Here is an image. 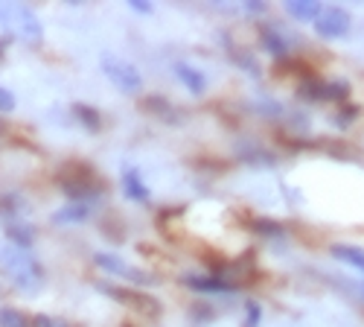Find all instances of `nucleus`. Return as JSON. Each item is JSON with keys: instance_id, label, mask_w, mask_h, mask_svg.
<instances>
[{"instance_id": "25", "label": "nucleus", "mask_w": 364, "mask_h": 327, "mask_svg": "<svg viewBox=\"0 0 364 327\" xmlns=\"http://www.w3.org/2000/svg\"><path fill=\"white\" fill-rule=\"evenodd\" d=\"M242 9H245L248 15H262V12L268 9V6L262 4V0H251V4H245V6H242Z\"/></svg>"}, {"instance_id": "8", "label": "nucleus", "mask_w": 364, "mask_h": 327, "mask_svg": "<svg viewBox=\"0 0 364 327\" xmlns=\"http://www.w3.org/2000/svg\"><path fill=\"white\" fill-rule=\"evenodd\" d=\"M315 24V33L326 41H336V38H347L350 29H353V18L347 9L341 6H323L321 15L312 21Z\"/></svg>"}, {"instance_id": "28", "label": "nucleus", "mask_w": 364, "mask_h": 327, "mask_svg": "<svg viewBox=\"0 0 364 327\" xmlns=\"http://www.w3.org/2000/svg\"><path fill=\"white\" fill-rule=\"evenodd\" d=\"M361 295H364V284H361Z\"/></svg>"}, {"instance_id": "3", "label": "nucleus", "mask_w": 364, "mask_h": 327, "mask_svg": "<svg viewBox=\"0 0 364 327\" xmlns=\"http://www.w3.org/2000/svg\"><path fill=\"white\" fill-rule=\"evenodd\" d=\"M0 26L6 29L9 38H18L23 44H41L44 26L38 15L26 4H0Z\"/></svg>"}, {"instance_id": "13", "label": "nucleus", "mask_w": 364, "mask_h": 327, "mask_svg": "<svg viewBox=\"0 0 364 327\" xmlns=\"http://www.w3.org/2000/svg\"><path fill=\"white\" fill-rule=\"evenodd\" d=\"M90 217V204L87 202H68L65 207H58L53 214V222L55 225H76V222H85Z\"/></svg>"}, {"instance_id": "26", "label": "nucleus", "mask_w": 364, "mask_h": 327, "mask_svg": "<svg viewBox=\"0 0 364 327\" xmlns=\"http://www.w3.org/2000/svg\"><path fill=\"white\" fill-rule=\"evenodd\" d=\"M33 327H58V324H55L50 316H36V318H33Z\"/></svg>"}, {"instance_id": "19", "label": "nucleus", "mask_w": 364, "mask_h": 327, "mask_svg": "<svg viewBox=\"0 0 364 327\" xmlns=\"http://www.w3.org/2000/svg\"><path fill=\"white\" fill-rule=\"evenodd\" d=\"M0 327H33V321L15 307H0Z\"/></svg>"}, {"instance_id": "1", "label": "nucleus", "mask_w": 364, "mask_h": 327, "mask_svg": "<svg viewBox=\"0 0 364 327\" xmlns=\"http://www.w3.org/2000/svg\"><path fill=\"white\" fill-rule=\"evenodd\" d=\"M0 269L9 278V284L26 295H36L44 286V269L41 263L26 249H18L12 243L0 246Z\"/></svg>"}, {"instance_id": "24", "label": "nucleus", "mask_w": 364, "mask_h": 327, "mask_svg": "<svg viewBox=\"0 0 364 327\" xmlns=\"http://www.w3.org/2000/svg\"><path fill=\"white\" fill-rule=\"evenodd\" d=\"M129 9H132V12H140V15H149V12H155V6H151L149 0H132V4H129Z\"/></svg>"}, {"instance_id": "10", "label": "nucleus", "mask_w": 364, "mask_h": 327, "mask_svg": "<svg viewBox=\"0 0 364 327\" xmlns=\"http://www.w3.org/2000/svg\"><path fill=\"white\" fill-rule=\"evenodd\" d=\"M236 155L242 164H248V167H271L277 161V155L268 150V146L257 143V140H248V143H239L236 146Z\"/></svg>"}, {"instance_id": "6", "label": "nucleus", "mask_w": 364, "mask_h": 327, "mask_svg": "<svg viewBox=\"0 0 364 327\" xmlns=\"http://www.w3.org/2000/svg\"><path fill=\"white\" fill-rule=\"evenodd\" d=\"M94 263L100 266L102 272H108L111 278H119V281H126V284H134V286H149V284H155V278H151L149 272L137 269L134 263L123 260L119 254H111V251H97V254H94Z\"/></svg>"}, {"instance_id": "22", "label": "nucleus", "mask_w": 364, "mask_h": 327, "mask_svg": "<svg viewBox=\"0 0 364 327\" xmlns=\"http://www.w3.org/2000/svg\"><path fill=\"white\" fill-rule=\"evenodd\" d=\"M262 324V307L257 301H248L245 304V321H242V327H259Z\"/></svg>"}, {"instance_id": "2", "label": "nucleus", "mask_w": 364, "mask_h": 327, "mask_svg": "<svg viewBox=\"0 0 364 327\" xmlns=\"http://www.w3.org/2000/svg\"><path fill=\"white\" fill-rule=\"evenodd\" d=\"M58 185L70 196V202H97L105 193V182L90 164H68L58 172Z\"/></svg>"}, {"instance_id": "27", "label": "nucleus", "mask_w": 364, "mask_h": 327, "mask_svg": "<svg viewBox=\"0 0 364 327\" xmlns=\"http://www.w3.org/2000/svg\"><path fill=\"white\" fill-rule=\"evenodd\" d=\"M6 44H9V36H0V58H4V53H6Z\"/></svg>"}, {"instance_id": "21", "label": "nucleus", "mask_w": 364, "mask_h": 327, "mask_svg": "<svg viewBox=\"0 0 364 327\" xmlns=\"http://www.w3.org/2000/svg\"><path fill=\"white\" fill-rule=\"evenodd\" d=\"M355 117H358V105L344 103L336 114H332V123H336L338 129H347V126H353V123H355Z\"/></svg>"}, {"instance_id": "23", "label": "nucleus", "mask_w": 364, "mask_h": 327, "mask_svg": "<svg viewBox=\"0 0 364 327\" xmlns=\"http://www.w3.org/2000/svg\"><path fill=\"white\" fill-rule=\"evenodd\" d=\"M15 108V94L9 91V88H0V114H6Z\"/></svg>"}, {"instance_id": "16", "label": "nucleus", "mask_w": 364, "mask_h": 327, "mask_svg": "<svg viewBox=\"0 0 364 327\" xmlns=\"http://www.w3.org/2000/svg\"><path fill=\"white\" fill-rule=\"evenodd\" d=\"M321 4H315V0H289L286 4V12L294 18V21H315L321 15Z\"/></svg>"}, {"instance_id": "15", "label": "nucleus", "mask_w": 364, "mask_h": 327, "mask_svg": "<svg viewBox=\"0 0 364 327\" xmlns=\"http://www.w3.org/2000/svg\"><path fill=\"white\" fill-rule=\"evenodd\" d=\"M6 234H9L12 246H18V249H29V246H33V240H36V228L29 225L26 219L6 222Z\"/></svg>"}, {"instance_id": "18", "label": "nucleus", "mask_w": 364, "mask_h": 327, "mask_svg": "<svg viewBox=\"0 0 364 327\" xmlns=\"http://www.w3.org/2000/svg\"><path fill=\"white\" fill-rule=\"evenodd\" d=\"M251 228L259 234V237H268V240H277V237H286V228L274 219H268V217H257L251 219Z\"/></svg>"}, {"instance_id": "11", "label": "nucleus", "mask_w": 364, "mask_h": 327, "mask_svg": "<svg viewBox=\"0 0 364 327\" xmlns=\"http://www.w3.org/2000/svg\"><path fill=\"white\" fill-rule=\"evenodd\" d=\"M119 182H123V193H126V199H132V202H149L151 193H149V185L143 182V175H140L137 167L126 164L123 172H119Z\"/></svg>"}, {"instance_id": "5", "label": "nucleus", "mask_w": 364, "mask_h": 327, "mask_svg": "<svg viewBox=\"0 0 364 327\" xmlns=\"http://www.w3.org/2000/svg\"><path fill=\"white\" fill-rule=\"evenodd\" d=\"M100 65H102V73H105V79L117 88L119 94H140L143 91V73H140V68L134 65V62H129V58H123V56H114V53H105L102 58H100Z\"/></svg>"}, {"instance_id": "4", "label": "nucleus", "mask_w": 364, "mask_h": 327, "mask_svg": "<svg viewBox=\"0 0 364 327\" xmlns=\"http://www.w3.org/2000/svg\"><path fill=\"white\" fill-rule=\"evenodd\" d=\"M297 97L306 103H347L350 97V82L341 76H318V73H303L297 79Z\"/></svg>"}, {"instance_id": "17", "label": "nucleus", "mask_w": 364, "mask_h": 327, "mask_svg": "<svg viewBox=\"0 0 364 327\" xmlns=\"http://www.w3.org/2000/svg\"><path fill=\"white\" fill-rule=\"evenodd\" d=\"M73 117L79 120V126H85L87 132H100V129H102V114H100L94 105L76 103V105H73Z\"/></svg>"}, {"instance_id": "12", "label": "nucleus", "mask_w": 364, "mask_h": 327, "mask_svg": "<svg viewBox=\"0 0 364 327\" xmlns=\"http://www.w3.org/2000/svg\"><path fill=\"white\" fill-rule=\"evenodd\" d=\"M175 76H178V82L184 85L193 97H201V94L207 91V76H204V71H198L196 65L178 62V65H175Z\"/></svg>"}, {"instance_id": "9", "label": "nucleus", "mask_w": 364, "mask_h": 327, "mask_svg": "<svg viewBox=\"0 0 364 327\" xmlns=\"http://www.w3.org/2000/svg\"><path fill=\"white\" fill-rule=\"evenodd\" d=\"M184 286L201 295H230L236 292V286H230L228 281L216 278V275H184Z\"/></svg>"}, {"instance_id": "20", "label": "nucleus", "mask_w": 364, "mask_h": 327, "mask_svg": "<svg viewBox=\"0 0 364 327\" xmlns=\"http://www.w3.org/2000/svg\"><path fill=\"white\" fill-rule=\"evenodd\" d=\"M143 108H146V111H155L158 117H164V120H169V123H172V117H175V108H172V105H169V100H164L161 94L149 97V100L143 103Z\"/></svg>"}, {"instance_id": "14", "label": "nucleus", "mask_w": 364, "mask_h": 327, "mask_svg": "<svg viewBox=\"0 0 364 327\" xmlns=\"http://www.w3.org/2000/svg\"><path fill=\"white\" fill-rule=\"evenodd\" d=\"M329 254L336 257V260H341V263H347V266H353V269L364 272V249L347 246V243H332L329 246Z\"/></svg>"}, {"instance_id": "7", "label": "nucleus", "mask_w": 364, "mask_h": 327, "mask_svg": "<svg viewBox=\"0 0 364 327\" xmlns=\"http://www.w3.org/2000/svg\"><path fill=\"white\" fill-rule=\"evenodd\" d=\"M259 44L271 58H277V62H289V58L294 56L297 36H291L283 24H262L259 26Z\"/></svg>"}, {"instance_id": "29", "label": "nucleus", "mask_w": 364, "mask_h": 327, "mask_svg": "<svg viewBox=\"0 0 364 327\" xmlns=\"http://www.w3.org/2000/svg\"><path fill=\"white\" fill-rule=\"evenodd\" d=\"M58 327H65V324H58Z\"/></svg>"}]
</instances>
